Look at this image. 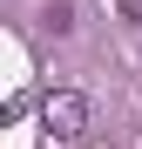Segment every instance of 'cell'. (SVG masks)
Instances as JSON below:
<instances>
[{
    "mask_svg": "<svg viewBox=\"0 0 142 149\" xmlns=\"http://www.w3.org/2000/svg\"><path fill=\"white\" fill-rule=\"evenodd\" d=\"M41 129H47V142H54V149L81 142V136H88V95H81V88H54V95H41Z\"/></svg>",
    "mask_w": 142,
    "mask_h": 149,
    "instance_id": "obj_1",
    "label": "cell"
},
{
    "mask_svg": "<svg viewBox=\"0 0 142 149\" xmlns=\"http://www.w3.org/2000/svg\"><path fill=\"white\" fill-rule=\"evenodd\" d=\"M115 7H122V14H129V20H142V0H115Z\"/></svg>",
    "mask_w": 142,
    "mask_h": 149,
    "instance_id": "obj_2",
    "label": "cell"
}]
</instances>
